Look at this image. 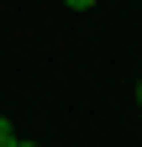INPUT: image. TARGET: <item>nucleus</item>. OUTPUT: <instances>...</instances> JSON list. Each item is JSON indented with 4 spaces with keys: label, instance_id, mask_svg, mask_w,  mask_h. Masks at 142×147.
<instances>
[{
    "label": "nucleus",
    "instance_id": "f257e3e1",
    "mask_svg": "<svg viewBox=\"0 0 142 147\" xmlns=\"http://www.w3.org/2000/svg\"><path fill=\"white\" fill-rule=\"evenodd\" d=\"M11 142H16V137H11V121L0 116V147H11Z\"/></svg>",
    "mask_w": 142,
    "mask_h": 147
},
{
    "label": "nucleus",
    "instance_id": "f03ea898",
    "mask_svg": "<svg viewBox=\"0 0 142 147\" xmlns=\"http://www.w3.org/2000/svg\"><path fill=\"white\" fill-rule=\"evenodd\" d=\"M63 5H74V11H90V5H95V0H63Z\"/></svg>",
    "mask_w": 142,
    "mask_h": 147
},
{
    "label": "nucleus",
    "instance_id": "7ed1b4c3",
    "mask_svg": "<svg viewBox=\"0 0 142 147\" xmlns=\"http://www.w3.org/2000/svg\"><path fill=\"white\" fill-rule=\"evenodd\" d=\"M11 147H37V142H11Z\"/></svg>",
    "mask_w": 142,
    "mask_h": 147
}]
</instances>
